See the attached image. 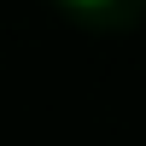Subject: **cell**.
Here are the masks:
<instances>
[{
  "label": "cell",
  "instance_id": "obj_1",
  "mask_svg": "<svg viewBox=\"0 0 146 146\" xmlns=\"http://www.w3.org/2000/svg\"><path fill=\"white\" fill-rule=\"evenodd\" d=\"M70 6H105V0H70Z\"/></svg>",
  "mask_w": 146,
  "mask_h": 146
}]
</instances>
